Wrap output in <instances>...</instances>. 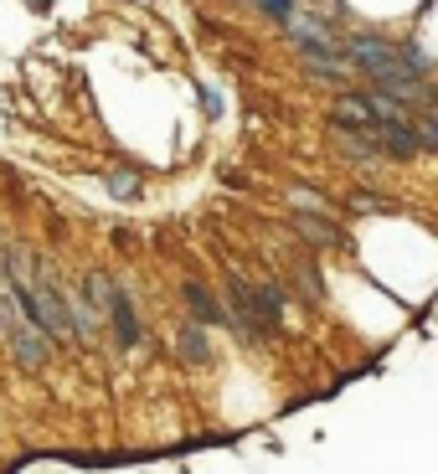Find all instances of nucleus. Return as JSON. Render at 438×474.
Instances as JSON below:
<instances>
[{
  "instance_id": "obj_1",
  "label": "nucleus",
  "mask_w": 438,
  "mask_h": 474,
  "mask_svg": "<svg viewBox=\"0 0 438 474\" xmlns=\"http://www.w3.org/2000/svg\"><path fill=\"white\" fill-rule=\"evenodd\" d=\"M284 310H289V284H279V279L248 284V315H253L263 330L284 325Z\"/></svg>"
},
{
  "instance_id": "obj_2",
  "label": "nucleus",
  "mask_w": 438,
  "mask_h": 474,
  "mask_svg": "<svg viewBox=\"0 0 438 474\" xmlns=\"http://www.w3.org/2000/svg\"><path fill=\"white\" fill-rule=\"evenodd\" d=\"M104 315L114 320V335H119V346L124 351H134L140 340H145V325H140V315H134V304H129V294L124 289H109V299H104Z\"/></svg>"
},
{
  "instance_id": "obj_3",
  "label": "nucleus",
  "mask_w": 438,
  "mask_h": 474,
  "mask_svg": "<svg viewBox=\"0 0 438 474\" xmlns=\"http://www.w3.org/2000/svg\"><path fill=\"white\" fill-rule=\"evenodd\" d=\"M294 227L310 248H341V227L325 217V211H294Z\"/></svg>"
},
{
  "instance_id": "obj_4",
  "label": "nucleus",
  "mask_w": 438,
  "mask_h": 474,
  "mask_svg": "<svg viewBox=\"0 0 438 474\" xmlns=\"http://www.w3.org/2000/svg\"><path fill=\"white\" fill-rule=\"evenodd\" d=\"M5 335H11V351H16L21 366H42V361H47V335H42L36 325H21V320H16Z\"/></svg>"
},
{
  "instance_id": "obj_5",
  "label": "nucleus",
  "mask_w": 438,
  "mask_h": 474,
  "mask_svg": "<svg viewBox=\"0 0 438 474\" xmlns=\"http://www.w3.org/2000/svg\"><path fill=\"white\" fill-rule=\"evenodd\" d=\"M181 299H186V310L196 315V325H222V320H227V315H222V304H217V294H211L206 284H196V279L181 289Z\"/></svg>"
},
{
  "instance_id": "obj_6",
  "label": "nucleus",
  "mask_w": 438,
  "mask_h": 474,
  "mask_svg": "<svg viewBox=\"0 0 438 474\" xmlns=\"http://www.w3.org/2000/svg\"><path fill=\"white\" fill-rule=\"evenodd\" d=\"M175 351L186 356V361H196V366H206V361H211V340H206V325L186 320V325L175 330Z\"/></svg>"
},
{
  "instance_id": "obj_7",
  "label": "nucleus",
  "mask_w": 438,
  "mask_h": 474,
  "mask_svg": "<svg viewBox=\"0 0 438 474\" xmlns=\"http://www.w3.org/2000/svg\"><path fill=\"white\" fill-rule=\"evenodd\" d=\"M294 284H299V294L310 299V304H320V299H325V273L315 268L310 253H299V264H294Z\"/></svg>"
},
{
  "instance_id": "obj_8",
  "label": "nucleus",
  "mask_w": 438,
  "mask_h": 474,
  "mask_svg": "<svg viewBox=\"0 0 438 474\" xmlns=\"http://www.w3.org/2000/svg\"><path fill=\"white\" fill-rule=\"evenodd\" d=\"M350 211H361V217H392V202L387 196H372V191H350Z\"/></svg>"
},
{
  "instance_id": "obj_9",
  "label": "nucleus",
  "mask_w": 438,
  "mask_h": 474,
  "mask_svg": "<svg viewBox=\"0 0 438 474\" xmlns=\"http://www.w3.org/2000/svg\"><path fill=\"white\" fill-rule=\"evenodd\" d=\"M104 186H109V196H140V176L134 171H104Z\"/></svg>"
},
{
  "instance_id": "obj_10",
  "label": "nucleus",
  "mask_w": 438,
  "mask_h": 474,
  "mask_svg": "<svg viewBox=\"0 0 438 474\" xmlns=\"http://www.w3.org/2000/svg\"><path fill=\"white\" fill-rule=\"evenodd\" d=\"M412 124V140H418V149H434L438 145V119L434 114H418V119H408Z\"/></svg>"
},
{
  "instance_id": "obj_11",
  "label": "nucleus",
  "mask_w": 438,
  "mask_h": 474,
  "mask_svg": "<svg viewBox=\"0 0 438 474\" xmlns=\"http://www.w3.org/2000/svg\"><path fill=\"white\" fill-rule=\"evenodd\" d=\"M263 16H273V21H289L294 16V0H253Z\"/></svg>"
},
{
  "instance_id": "obj_12",
  "label": "nucleus",
  "mask_w": 438,
  "mask_h": 474,
  "mask_svg": "<svg viewBox=\"0 0 438 474\" xmlns=\"http://www.w3.org/2000/svg\"><path fill=\"white\" fill-rule=\"evenodd\" d=\"M196 98H202V114H206V119L222 114V93L211 88V83H202V88H196Z\"/></svg>"
},
{
  "instance_id": "obj_13",
  "label": "nucleus",
  "mask_w": 438,
  "mask_h": 474,
  "mask_svg": "<svg viewBox=\"0 0 438 474\" xmlns=\"http://www.w3.org/2000/svg\"><path fill=\"white\" fill-rule=\"evenodd\" d=\"M31 11H52V0H27Z\"/></svg>"
}]
</instances>
